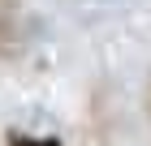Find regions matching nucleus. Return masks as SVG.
Listing matches in <instances>:
<instances>
[{
    "instance_id": "f257e3e1",
    "label": "nucleus",
    "mask_w": 151,
    "mask_h": 146,
    "mask_svg": "<svg viewBox=\"0 0 151 146\" xmlns=\"http://www.w3.org/2000/svg\"><path fill=\"white\" fill-rule=\"evenodd\" d=\"M4 146H60V137H35V133H22V129H9Z\"/></svg>"
},
{
    "instance_id": "f03ea898",
    "label": "nucleus",
    "mask_w": 151,
    "mask_h": 146,
    "mask_svg": "<svg viewBox=\"0 0 151 146\" xmlns=\"http://www.w3.org/2000/svg\"><path fill=\"white\" fill-rule=\"evenodd\" d=\"M147 116H151V82H147Z\"/></svg>"
}]
</instances>
